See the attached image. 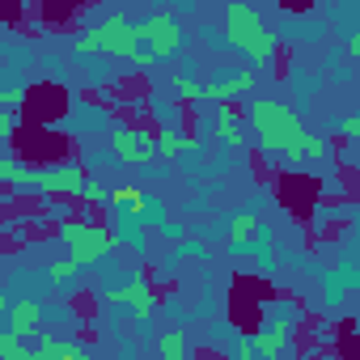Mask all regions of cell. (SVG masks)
Wrapping results in <instances>:
<instances>
[{
    "label": "cell",
    "instance_id": "obj_15",
    "mask_svg": "<svg viewBox=\"0 0 360 360\" xmlns=\"http://www.w3.org/2000/svg\"><path fill=\"white\" fill-rule=\"evenodd\" d=\"M259 233H263V225H259L255 212H238V217L229 221V246H233V250H238V246H250Z\"/></svg>",
    "mask_w": 360,
    "mask_h": 360
},
{
    "label": "cell",
    "instance_id": "obj_7",
    "mask_svg": "<svg viewBox=\"0 0 360 360\" xmlns=\"http://www.w3.org/2000/svg\"><path fill=\"white\" fill-rule=\"evenodd\" d=\"M110 157L119 165H148V161H157L161 157L157 153V131H148V127H119L110 136Z\"/></svg>",
    "mask_w": 360,
    "mask_h": 360
},
{
    "label": "cell",
    "instance_id": "obj_17",
    "mask_svg": "<svg viewBox=\"0 0 360 360\" xmlns=\"http://www.w3.org/2000/svg\"><path fill=\"white\" fill-rule=\"evenodd\" d=\"M169 85H174V94L183 98V102H204V85L195 81V72H191V68L174 72V81H169Z\"/></svg>",
    "mask_w": 360,
    "mask_h": 360
},
{
    "label": "cell",
    "instance_id": "obj_12",
    "mask_svg": "<svg viewBox=\"0 0 360 360\" xmlns=\"http://www.w3.org/2000/svg\"><path fill=\"white\" fill-rule=\"evenodd\" d=\"M200 144H204L200 136H187V131H178V127H169V123H165V127L157 131V153H161L165 161H169V157H183V153H195Z\"/></svg>",
    "mask_w": 360,
    "mask_h": 360
},
{
    "label": "cell",
    "instance_id": "obj_2",
    "mask_svg": "<svg viewBox=\"0 0 360 360\" xmlns=\"http://www.w3.org/2000/svg\"><path fill=\"white\" fill-rule=\"evenodd\" d=\"M246 119H250V131H255V140H259V148L267 157H288V161L301 165L309 131H305V123H301V115L292 106L271 102V98H259V102H250Z\"/></svg>",
    "mask_w": 360,
    "mask_h": 360
},
{
    "label": "cell",
    "instance_id": "obj_27",
    "mask_svg": "<svg viewBox=\"0 0 360 360\" xmlns=\"http://www.w3.org/2000/svg\"><path fill=\"white\" fill-rule=\"evenodd\" d=\"M85 360H94V356H85Z\"/></svg>",
    "mask_w": 360,
    "mask_h": 360
},
{
    "label": "cell",
    "instance_id": "obj_8",
    "mask_svg": "<svg viewBox=\"0 0 360 360\" xmlns=\"http://www.w3.org/2000/svg\"><path fill=\"white\" fill-rule=\"evenodd\" d=\"M102 301H106V305H127V309L136 314V322H148V318L157 314V292H153L148 276H136V280H127V284L106 288Z\"/></svg>",
    "mask_w": 360,
    "mask_h": 360
},
{
    "label": "cell",
    "instance_id": "obj_5",
    "mask_svg": "<svg viewBox=\"0 0 360 360\" xmlns=\"http://www.w3.org/2000/svg\"><path fill=\"white\" fill-rule=\"evenodd\" d=\"M89 183L85 165L77 161H60V165H43V169H30L26 174V187L22 191H43V195H81V187Z\"/></svg>",
    "mask_w": 360,
    "mask_h": 360
},
{
    "label": "cell",
    "instance_id": "obj_10",
    "mask_svg": "<svg viewBox=\"0 0 360 360\" xmlns=\"http://www.w3.org/2000/svg\"><path fill=\"white\" fill-rule=\"evenodd\" d=\"M250 89H255V72H250V68H242V72H229V77H221V81L204 85V102L229 106V98H238V94H250Z\"/></svg>",
    "mask_w": 360,
    "mask_h": 360
},
{
    "label": "cell",
    "instance_id": "obj_13",
    "mask_svg": "<svg viewBox=\"0 0 360 360\" xmlns=\"http://www.w3.org/2000/svg\"><path fill=\"white\" fill-rule=\"evenodd\" d=\"M212 131H217V140H221L225 148H242V144H246V136H242V127H238V110H233V106H217V110H212Z\"/></svg>",
    "mask_w": 360,
    "mask_h": 360
},
{
    "label": "cell",
    "instance_id": "obj_23",
    "mask_svg": "<svg viewBox=\"0 0 360 360\" xmlns=\"http://www.w3.org/2000/svg\"><path fill=\"white\" fill-rule=\"evenodd\" d=\"M238 360H271V356H263V352H255V343H250V335H238Z\"/></svg>",
    "mask_w": 360,
    "mask_h": 360
},
{
    "label": "cell",
    "instance_id": "obj_25",
    "mask_svg": "<svg viewBox=\"0 0 360 360\" xmlns=\"http://www.w3.org/2000/svg\"><path fill=\"white\" fill-rule=\"evenodd\" d=\"M339 131H343V136H360V115H347V119L339 123Z\"/></svg>",
    "mask_w": 360,
    "mask_h": 360
},
{
    "label": "cell",
    "instance_id": "obj_1",
    "mask_svg": "<svg viewBox=\"0 0 360 360\" xmlns=\"http://www.w3.org/2000/svg\"><path fill=\"white\" fill-rule=\"evenodd\" d=\"M72 56H77V60L115 56V60H127V64H136V68H153V64H157V56H153L148 43H144V26L131 22L127 13H110V18H102L98 26L81 30V39L72 43Z\"/></svg>",
    "mask_w": 360,
    "mask_h": 360
},
{
    "label": "cell",
    "instance_id": "obj_11",
    "mask_svg": "<svg viewBox=\"0 0 360 360\" xmlns=\"http://www.w3.org/2000/svg\"><path fill=\"white\" fill-rule=\"evenodd\" d=\"M43 326V305L34 301V297H22V301H13V309H9V335H18V339H30L34 330Z\"/></svg>",
    "mask_w": 360,
    "mask_h": 360
},
{
    "label": "cell",
    "instance_id": "obj_14",
    "mask_svg": "<svg viewBox=\"0 0 360 360\" xmlns=\"http://www.w3.org/2000/svg\"><path fill=\"white\" fill-rule=\"evenodd\" d=\"M110 208H119V212H127L131 221L148 208V195L140 191V187H110Z\"/></svg>",
    "mask_w": 360,
    "mask_h": 360
},
{
    "label": "cell",
    "instance_id": "obj_20",
    "mask_svg": "<svg viewBox=\"0 0 360 360\" xmlns=\"http://www.w3.org/2000/svg\"><path fill=\"white\" fill-rule=\"evenodd\" d=\"M77 271H81V267H77L72 259H56V263H47V280H51V284H68Z\"/></svg>",
    "mask_w": 360,
    "mask_h": 360
},
{
    "label": "cell",
    "instance_id": "obj_26",
    "mask_svg": "<svg viewBox=\"0 0 360 360\" xmlns=\"http://www.w3.org/2000/svg\"><path fill=\"white\" fill-rule=\"evenodd\" d=\"M343 51H347V60H360V30L347 39V47H343Z\"/></svg>",
    "mask_w": 360,
    "mask_h": 360
},
{
    "label": "cell",
    "instance_id": "obj_19",
    "mask_svg": "<svg viewBox=\"0 0 360 360\" xmlns=\"http://www.w3.org/2000/svg\"><path fill=\"white\" fill-rule=\"evenodd\" d=\"M77 200H85V204H94V208H110V187H102V183H94V178H89Z\"/></svg>",
    "mask_w": 360,
    "mask_h": 360
},
{
    "label": "cell",
    "instance_id": "obj_24",
    "mask_svg": "<svg viewBox=\"0 0 360 360\" xmlns=\"http://www.w3.org/2000/svg\"><path fill=\"white\" fill-rule=\"evenodd\" d=\"M13 127H18V110H5V115H0V136H13Z\"/></svg>",
    "mask_w": 360,
    "mask_h": 360
},
{
    "label": "cell",
    "instance_id": "obj_6",
    "mask_svg": "<svg viewBox=\"0 0 360 360\" xmlns=\"http://www.w3.org/2000/svg\"><path fill=\"white\" fill-rule=\"evenodd\" d=\"M140 26H144V43H148V51H153L157 60L178 56V51H183V43H187L183 22H178L174 13H165V9H157V13L140 18Z\"/></svg>",
    "mask_w": 360,
    "mask_h": 360
},
{
    "label": "cell",
    "instance_id": "obj_3",
    "mask_svg": "<svg viewBox=\"0 0 360 360\" xmlns=\"http://www.w3.org/2000/svg\"><path fill=\"white\" fill-rule=\"evenodd\" d=\"M225 39L229 47H238L250 64H267L276 51H280V34L267 26V18L246 5V0H233V5H225Z\"/></svg>",
    "mask_w": 360,
    "mask_h": 360
},
{
    "label": "cell",
    "instance_id": "obj_22",
    "mask_svg": "<svg viewBox=\"0 0 360 360\" xmlns=\"http://www.w3.org/2000/svg\"><path fill=\"white\" fill-rule=\"evenodd\" d=\"M22 98H26V89H22V85H5V89H0V106H5V110H18V106H22Z\"/></svg>",
    "mask_w": 360,
    "mask_h": 360
},
{
    "label": "cell",
    "instance_id": "obj_21",
    "mask_svg": "<svg viewBox=\"0 0 360 360\" xmlns=\"http://www.w3.org/2000/svg\"><path fill=\"white\" fill-rule=\"evenodd\" d=\"M326 153H330V148H326V140H322V136H309V140H305V157H301V161H326Z\"/></svg>",
    "mask_w": 360,
    "mask_h": 360
},
{
    "label": "cell",
    "instance_id": "obj_9",
    "mask_svg": "<svg viewBox=\"0 0 360 360\" xmlns=\"http://www.w3.org/2000/svg\"><path fill=\"white\" fill-rule=\"evenodd\" d=\"M288 339H292V318L288 314H276V318H263V326L250 335V343H255V352H263V356H271V360H280L284 356V347H288Z\"/></svg>",
    "mask_w": 360,
    "mask_h": 360
},
{
    "label": "cell",
    "instance_id": "obj_16",
    "mask_svg": "<svg viewBox=\"0 0 360 360\" xmlns=\"http://www.w3.org/2000/svg\"><path fill=\"white\" fill-rule=\"evenodd\" d=\"M187 352H191V343H187L183 330H165V335H157V356H161V360H187Z\"/></svg>",
    "mask_w": 360,
    "mask_h": 360
},
{
    "label": "cell",
    "instance_id": "obj_18",
    "mask_svg": "<svg viewBox=\"0 0 360 360\" xmlns=\"http://www.w3.org/2000/svg\"><path fill=\"white\" fill-rule=\"evenodd\" d=\"M0 360H30V343L5 330V335H0Z\"/></svg>",
    "mask_w": 360,
    "mask_h": 360
},
{
    "label": "cell",
    "instance_id": "obj_4",
    "mask_svg": "<svg viewBox=\"0 0 360 360\" xmlns=\"http://www.w3.org/2000/svg\"><path fill=\"white\" fill-rule=\"evenodd\" d=\"M56 238L64 242V250H68V259L77 267H94V263H102L119 246V238H110V229L94 225V221H60Z\"/></svg>",
    "mask_w": 360,
    "mask_h": 360
}]
</instances>
